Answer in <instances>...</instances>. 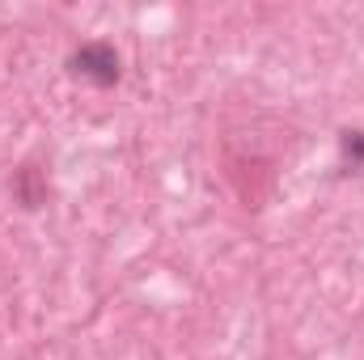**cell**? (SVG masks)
I'll return each mask as SVG.
<instances>
[{"label":"cell","instance_id":"6da1fadb","mask_svg":"<svg viewBox=\"0 0 364 360\" xmlns=\"http://www.w3.org/2000/svg\"><path fill=\"white\" fill-rule=\"evenodd\" d=\"M68 68H73V77L90 81L97 90H110V85H119V77H123V60H119V51H114L110 43H81V47L68 55Z\"/></svg>","mask_w":364,"mask_h":360},{"label":"cell","instance_id":"7a4b0ae2","mask_svg":"<svg viewBox=\"0 0 364 360\" xmlns=\"http://www.w3.org/2000/svg\"><path fill=\"white\" fill-rule=\"evenodd\" d=\"M13 191H17V203H21V208H30V212L47 203V186H43V174H38L34 166L17 170V179H13Z\"/></svg>","mask_w":364,"mask_h":360},{"label":"cell","instance_id":"3957f363","mask_svg":"<svg viewBox=\"0 0 364 360\" xmlns=\"http://www.w3.org/2000/svg\"><path fill=\"white\" fill-rule=\"evenodd\" d=\"M339 149H343V162H348L352 170H360L364 166V132H343Z\"/></svg>","mask_w":364,"mask_h":360}]
</instances>
